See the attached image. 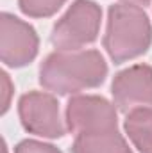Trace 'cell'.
I'll return each mask as SVG.
<instances>
[{
    "instance_id": "3957f363",
    "label": "cell",
    "mask_w": 152,
    "mask_h": 153,
    "mask_svg": "<svg viewBox=\"0 0 152 153\" xmlns=\"http://www.w3.org/2000/svg\"><path fill=\"white\" fill-rule=\"evenodd\" d=\"M100 7L91 0H77L68 13L54 25L52 45L63 52L77 50L93 43L100 27Z\"/></svg>"
},
{
    "instance_id": "ba28073f",
    "label": "cell",
    "mask_w": 152,
    "mask_h": 153,
    "mask_svg": "<svg viewBox=\"0 0 152 153\" xmlns=\"http://www.w3.org/2000/svg\"><path fill=\"white\" fill-rule=\"evenodd\" d=\"M74 153H132L118 130L79 134L74 143Z\"/></svg>"
},
{
    "instance_id": "6da1fadb",
    "label": "cell",
    "mask_w": 152,
    "mask_h": 153,
    "mask_svg": "<svg viewBox=\"0 0 152 153\" xmlns=\"http://www.w3.org/2000/svg\"><path fill=\"white\" fill-rule=\"evenodd\" d=\"M108 66L104 57L95 52H56L50 53L39 70V82L48 91L68 94L104 82Z\"/></svg>"
},
{
    "instance_id": "8fae6325",
    "label": "cell",
    "mask_w": 152,
    "mask_h": 153,
    "mask_svg": "<svg viewBox=\"0 0 152 153\" xmlns=\"http://www.w3.org/2000/svg\"><path fill=\"white\" fill-rule=\"evenodd\" d=\"M16 153H61L52 144H43L38 141H23L16 146Z\"/></svg>"
},
{
    "instance_id": "277c9868",
    "label": "cell",
    "mask_w": 152,
    "mask_h": 153,
    "mask_svg": "<svg viewBox=\"0 0 152 153\" xmlns=\"http://www.w3.org/2000/svg\"><path fill=\"white\" fill-rule=\"evenodd\" d=\"M66 121L72 132L97 134L116 130L114 107L100 96H75L68 102Z\"/></svg>"
},
{
    "instance_id": "30bf717a",
    "label": "cell",
    "mask_w": 152,
    "mask_h": 153,
    "mask_svg": "<svg viewBox=\"0 0 152 153\" xmlns=\"http://www.w3.org/2000/svg\"><path fill=\"white\" fill-rule=\"evenodd\" d=\"M66 0H20V9L34 18L54 14Z\"/></svg>"
},
{
    "instance_id": "4fadbf2b",
    "label": "cell",
    "mask_w": 152,
    "mask_h": 153,
    "mask_svg": "<svg viewBox=\"0 0 152 153\" xmlns=\"http://www.w3.org/2000/svg\"><path fill=\"white\" fill-rule=\"evenodd\" d=\"M123 2H127V4H136V5H147L150 0H123Z\"/></svg>"
},
{
    "instance_id": "7c38bea8",
    "label": "cell",
    "mask_w": 152,
    "mask_h": 153,
    "mask_svg": "<svg viewBox=\"0 0 152 153\" xmlns=\"http://www.w3.org/2000/svg\"><path fill=\"white\" fill-rule=\"evenodd\" d=\"M2 84H4V103H2V112H5L7 107H9V96H11V84H9L7 73H2Z\"/></svg>"
},
{
    "instance_id": "52a82bcc",
    "label": "cell",
    "mask_w": 152,
    "mask_h": 153,
    "mask_svg": "<svg viewBox=\"0 0 152 153\" xmlns=\"http://www.w3.org/2000/svg\"><path fill=\"white\" fill-rule=\"evenodd\" d=\"M113 96L114 105L122 112L152 105V68L138 64L120 71L113 80Z\"/></svg>"
},
{
    "instance_id": "7a4b0ae2",
    "label": "cell",
    "mask_w": 152,
    "mask_h": 153,
    "mask_svg": "<svg viewBox=\"0 0 152 153\" xmlns=\"http://www.w3.org/2000/svg\"><path fill=\"white\" fill-rule=\"evenodd\" d=\"M152 41V27L138 5H111L104 46L114 62L134 59L147 52Z\"/></svg>"
},
{
    "instance_id": "5b68a950",
    "label": "cell",
    "mask_w": 152,
    "mask_h": 153,
    "mask_svg": "<svg viewBox=\"0 0 152 153\" xmlns=\"http://www.w3.org/2000/svg\"><path fill=\"white\" fill-rule=\"evenodd\" d=\"M0 55L7 66L29 64L38 53V36L34 29L7 13L0 20Z\"/></svg>"
},
{
    "instance_id": "8992f818",
    "label": "cell",
    "mask_w": 152,
    "mask_h": 153,
    "mask_svg": "<svg viewBox=\"0 0 152 153\" xmlns=\"http://www.w3.org/2000/svg\"><path fill=\"white\" fill-rule=\"evenodd\" d=\"M18 111L23 126L36 135L56 139L65 134V126L59 117V105L56 98L47 93L23 94Z\"/></svg>"
},
{
    "instance_id": "9c48e42d",
    "label": "cell",
    "mask_w": 152,
    "mask_h": 153,
    "mask_svg": "<svg viewBox=\"0 0 152 153\" xmlns=\"http://www.w3.org/2000/svg\"><path fill=\"white\" fill-rule=\"evenodd\" d=\"M125 130L141 153H152V109H134L125 119Z\"/></svg>"
}]
</instances>
